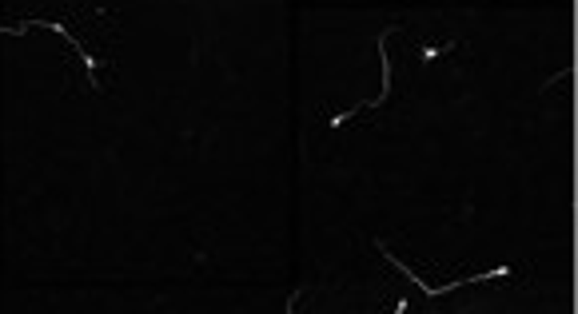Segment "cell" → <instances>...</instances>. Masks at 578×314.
I'll return each instance as SVG.
<instances>
[{"label": "cell", "instance_id": "cell-1", "mask_svg": "<svg viewBox=\"0 0 578 314\" xmlns=\"http://www.w3.org/2000/svg\"><path fill=\"white\" fill-rule=\"evenodd\" d=\"M447 48H450V44H427V48H423V60H435V56H443Z\"/></svg>", "mask_w": 578, "mask_h": 314}, {"label": "cell", "instance_id": "cell-2", "mask_svg": "<svg viewBox=\"0 0 578 314\" xmlns=\"http://www.w3.org/2000/svg\"><path fill=\"white\" fill-rule=\"evenodd\" d=\"M0 32H8V36H28V24H17V28H4V24H0Z\"/></svg>", "mask_w": 578, "mask_h": 314}]
</instances>
